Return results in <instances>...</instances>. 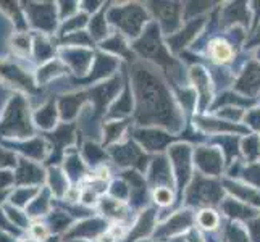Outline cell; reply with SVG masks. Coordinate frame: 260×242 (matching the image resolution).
<instances>
[{
  "instance_id": "6da1fadb",
  "label": "cell",
  "mask_w": 260,
  "mask_h": 242,
  "mask_svg": "<svg viewBox=\"0 0 260 242\" xmlns=\"http://www.w3.org/2000/svg\"><path fill=\"white\" fill-rule=\"evenodd\" d=\"M210 55L217 63H226L233 57V49L228 42L217 39L210 44Z\"/></svg>"
},
{
  "instance_id": "7a4b0ae2",
  "label": "cell",
  "mask_w": 260,
  "mask_h": 242,
  "mask_svg": "<svg viewBox=\"0 0 260 242\" xmlns=\"http://www.w3.org/2000/svg\"><path fill=\"white\" fill-rule=\"evenodd\" d=\"M155 199H157L160 203H168L170 200H172V194H170L167 189H160V191H157V194H155Z\"/></svg>"
},
{
  "instance_id": "3957f363",
  "label": "cell",
  "mask_w": 260,
  "mask_h": 242,
  "mask_svg": "<svg viewBox=\"0 0 260 242\" xmlns=\"http://www.w3.org/2000/svg\"><path fill=\"white\" fill-rule=\"evenodd\" d=\"M15 46H16V49L18 50H23V52H26L28 50V39L24 38V36H20V38H16L15 39Z\"/></svg>"
},
{
  "instance_id": "277c9868",
  "label": "cell",
  "mask_w": 260,
  "mask_h": 242,
  "mask_svg": "<svg viewBox=\"0 0 260 242\" xmlns=\"http://www.w3.org/2000/svg\"><path fill=\"white\" fill-rule=\"evenodd\" d=\"M34 234L38 236V237H42L44 239V237L47 236V231H46V228H44V226H39L38 225V226H34Z\"/></svg>"
},
{
  "instance_id": "5b68a950",
  "label": "cell",
  "mask_w": 260,
  "mask_h": 242,
  "mask_svg": "<svg viewBox=\"0 0 260 242\" xmlns=\"http://www.w3.org/2000/svg\"><path fill=\"white\" fill-rule=\"evenodd\" d=\"M28 242H31V240H28Z\"/></svg>"
}]
</instances>
